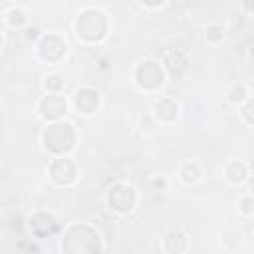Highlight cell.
I'll list each match as a JSON object with an SVG mask.
<instances>
[{"label":"cell","mask_w":254,"mask_h":254,"mask_svg":"<svg viewBox=\"0 0 254 254\" xmlns=\"http://www.w3.org/2000/svg\"><path fill=\"white\" fill-rule=\"evenodd\" d=\"M139 204V190L127 181H115L105 190V206L117 216H129Z\"/></svg>","instance_id":"cell-5"},{"label":"cell","mask_w":254,"mask_h":254,"mask_svg":"<svg viewBox=\"0 0 254 254\" xmlns=\"http://www.w3.org/2000/svg\"><path fill=\"white\" fill-rule=\"evenodd\" d=\"M40 143L42 149L52 157L69 155L77 145V129L67 119L48 123L40 133Z\"/></svg>","instance_id":"cell-3"},{"label":"cell","mask_w":254,"mask_h":254,"mask_svg":"<svg viewBox=\"0 0 254 254\" xmlns=\"http://www.w3.org/2000/svg\"><path fill=\"white\" fill-rule=\"evenodd\" d=\"M236 210L242 216H254V194L246 192L236 200Z\"/></svg>","instance_id":"cell-20"},{"label":"cell","mask_w":254,"mask_h":254,"mask_svg":"<svg viewBox=\"0 0 254 254\" xmlns=\"http://www.w3.org/2000/svg\"><path fill=\"white\" fill-rule=\"evenodd\" d=\"M165 6H167V2H155V4L145 2V4H141L143 10H161V8H165Z\"/></svg>","instance_id":"cell-23"},{"label":"cell","mask_w":254,"mask_h":254,"mask_svg":"<svg viewBox=\"0 0 254 254\" xmlns=\"http://www.w3.org/2000/svg\"><path fill=\"white\" fill-rule=\"evenodd\" d=\"M69 103H71V109L77 115L89 117V115H95L101 109V93L91 85H81L73 91Z\"/></svg>","instance_id":"cell-9"},{"label":"cell","mask_w":254,"mask_h":254,"mask_svg":"<svg viewBox=\"0 0 254 254\" xmlns=\"http://www.w3.org/2000/svg\"><path fill=\"white\" fill-rule=\"evenodd\" d=\"M103 236L89 222H69L62 230V254H103Z\"/></svg>","instance_id":"cell-1"},{"label":"cell","mask_w":254,"mask_h":254,"mask_svg":"<svg viewBox=\"0 0 254 254\" xmlns=\"http://www.w3.org/2000/svg\"><path fill=\"white\" fill-rule=\"evenodd\" d=\"M240 10H242V12H246L248 16H254V2H250V0L240 2Z\"/></svg>","instance_id":"cell-22"},{"label":"cell","mask_w":254,"mask_h":254,"mask_svg":"<svg viewBox=\"0 0 254 254\" xmlns=\"http://www.w3.org/2000/svg\"><path fill=\"white\" fill-rule=\"evenodd\" d=\"M151 117L157 121V125H173L181 117V105L175 97L159 95L149 105Z\"/></svg>","instance_id":"cell-10"},{"label":"cell","mask_w":254,"mask_h":254,"mask_svg":"<svg viewBox=\"0 0 254 254\" xmlns=\"http://www.w3.org/2000/svg\"><path fill=\"white\" fill-rule=\"evenodd\" d=\"M26 226L30 230L32 236L36 238H46V236H52L56 234L62 226L58 222V216L50 210H34L28 214L26 218Z\"/></svg>","instance_id":"cell-11"},{"label":"cell","mask_w":254,"mask_h":254,"mask_svg":"<svg viewBox=\"0 0 254 254\" xmlns=\"http://www.w3.org/2000/svg\"><path fill=\"white\" fill-rule=\"evenodd\" d=\"M238 115H240V119H242L246 125L254 127V95H250V97L238 107Z\"/></svg>","instance_id":"cell-21"},{"label":"cell","mask_w":254,"mask_h":254,"mask_svg":"<svg viewBox=\"0 0 254 254\" xmlns=\"http://www.w3.org/2000/svg\"><path fill=\"white\" fill-rule=\"evenodd\" d=\"M64 87H65V79H64L62 73L52 71V73H46L42 77V89H44V93H62Z\"/></svg>","instance_id":"cell-18"},{"label":"cell","mask_w":254,"mask_h":254,"mask_svg":"<svg viewBox=\"0 0 254 254\" xmlns=\"http://www.w3.org/2000/svg\"><path fill=\"white\" fill-rule=\"evenodd\" d=\"M109 16L97 6H83L73 18V34L81 44H99L109 34Z\"/></svg>","instance_id":"cell-2"},{"label":"cell","mask_w":254,"mask_h":254,"mask_svg":"<svg viewBox=\"0 0 254 254\" xmlns=\"http://www.w3.org/2000/svg\"><path fill=\"white\" fill-rule=\"evenodd\" d=\"M28 20H30V12L22 4H16V2L4 4V8H2L4 28H24L28 24Z\"/></svg>","instance_id":"cell-15"},{"label":"cell","mask_w":254,"mask_h":254,"mask_svg":"<svg viewBox=\"0 0 254 254\" xmlns=\"http://www.w3.org/2000/svg\"><path fill=\"white\" fill-rule=\"evenodd\" d=\"M204 42L210 46H218L224 42V26L218 22H208L204 26Z\"/></svg>","instance_id":"cell-19"},{"label":"cell","mask_w":254,"mask_h":254,"mask_svg":"<svg viewBox=\"0 0 254 254\" xmlns=\"http://www.w3.org/2000/svg\"><path fill=\"white\" fill-rule=\"evenodd\" d=\"M48 179L60 189L73 187L79 179V165L75 163V159L71 155L52 157V161L48 165Z\"/></svg>","instance_id":"cell-7"},{"label":"cell","mask_w":254,"mask_h":254,"mask_svg":"<svg viewBox=\"0 0 254 254\" xmlns=\"http://www.w3.org/2000/svg\"><path fill=\"white\" fill-rule=\"evenodd\" d=\"M177 177H179V181L185 187H194V185H198L204 179V171H202V167H200L198 161L189 159V161L181 163V167L177 171Z\"/></svg>","instance_id":"cell-16"},{"label":"cell","mask_w":254,"mask_h":254,"mask_svg":"<svg viewBox=\"0 0 254 254\" xmlns=\"http://www.w3.org/2000/svg\"><path fill=\"white\" fill-rule=\"evenodd\" d=\"M246 56H248V60H250V64H254V44H252V46L248 48V54H246Z\"/></svg>","instance_id":"cell-24"},{"label":"cell","mask_w":254,"mask_h":254,"mask_svg":"<svg viewBox=\"0 0 254 254\" xmlns=\"http://www.w3.org/2000/svg\"><path fill=\"white\" fill-rule=\"evenodd\" d=\"M69 107L71 103L64 93H44L36 101V115L48 125V123L65 119V115L69 113Z\"/></svg>","instance_id":"cell-8"},{"label":"cell","mask_w":254,"mask_h":254,"mask_svg":"<svg viewBox=\"0 0 254 254\" xmlns=\"http://www.w3.org/2000/svg\"><path fill=\"white\" fill-rule=\"evenodd\" d=\"M224 97H226V101H228L230 105L240 107V105L250 97V91H248V87H246L244 83H232V85L226 87Z\"/></svg>","instance_id":"cell-17"},{"label":"cell","mask_w":254,"mask_h":254,"mask_svg":"<svg viewBox=\"0 0 254 254\" xmlns=\"http://www.w3.org/2000/svg\"><path fill=\"white\" fill-rule=\"evenodd\" d=\"M67 40L58 32H42L40 40L36 42V56L48 65L62 64L67 58Z\"/></svg>","instance_id":"cell-6"},{"label":"cell","mask_w":254,"mask_h":254,"mask_svg":"<svg viewBox=\"0 0 254 254\" xmlns=\"http://www.w3.org/2000/svg\"><path fill=\"white\" fill-rule=\"evenodd\" d=\"M167 73L161 64V60L155 58H143L133 67V83L143 93H157L167 83Z\"/></svg>","instance_id":"cell-4"},{"label":"cell","mask_w":254,"mask_h":254,"mask_svg":"<svg viewBox=\"0 0 254 254\" xmlns=\"http://www.w3.org/2000/svg\"><path fill=\"white\" fill-rule=\"evenodd\" d=\"M250 177V169L240 159H230L222 167V179L232 187H242Z\"/></svg>","instance_id":"cell-14"},{"label":"cell","mask_w":254,"mask_h":254,"mask_svg":"<svg viewBox=\"0 0 254 254\" xmlns=\"http://www.w3.org/2000/svg\"><path fill=\"white\" fill-rule=\"evenodd\" d=\"M161 248L165 254H187L190 248V238L185 228L171 226L161 236Z\"/></svg>","instance_id":"cell-13"},{"label":"cell","mask_w":254,"mask_h":254,"mask_svg":"<svg viewBox=\"0 0 254 254\" xmlns=\"http://www.w3.org/2000/svg\"><path fill=\"white\" fill-rule=\"evenodd\" d=\"M161 64L165 67V73L169 79H183L189 71V58L187 52L181 48H169L165 50Z\"/></svg>","instance_id":"cell-12"}]
</instances>
